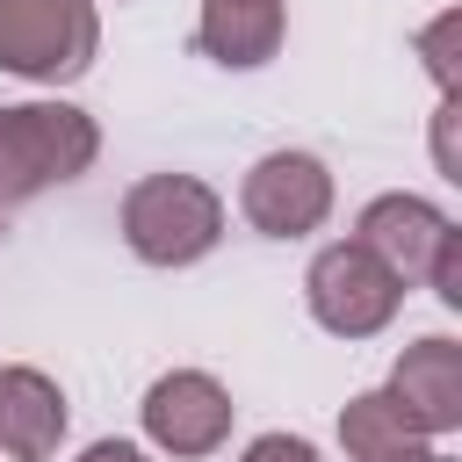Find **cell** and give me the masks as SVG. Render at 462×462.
Segmentation results:
<instances>
[{
	"instance_id": "cell-1",
	"label": "cell",
	"mask_w": 462,
	"mask_h": 462,
	"mask_svg": "<svg viewBox=\"0 0 462 462\" xmlns=\"http://www.w3.org/2000/svg\"><path fill=\"white\" fill-rule=\"evenodd\" d=\"M101 159V123L72 101H0V209L79 180Z\"/></svg>"
},
{
	"instance_id": "cell-2",
	"label": "cell",
	"mask_w": 462,
	"mask_h": 462,
	"mask_svg": "<svg viewBox=\"0 0 462 462\" xmlns=\"http://www.w3.org/2000/svg\"><path fill=\"white\" fill-rule=\"evenodd\" d=\"M224 238V195L195 173H144L123 195V245L144 267H195Z\"/></svg>"
},
{
	"instance_id": "cell-3",
	"label": "cell",
	"mask_w": 462,
	"mask_h": 462,
	"mask_svg": "<svg viewBox=\"0 0 462 462\" xmlns=\"http://www.w3.org/2000/svg\"><path fill=\"white\" fill-rule=\"evenodd\" d=\"M101 14L94 0H0V72L65 87L94 65Z\"/></svg>"
},
{
	"instance_id": "cell-4",
	"label": "cell",
	"mask_w": 462,
	"mask_h": 462,
	"mask_svg": "<svg viewBox=\"0 0 462 462\" xmlns=\"http://www.w3.org/2000/svg\"><path fill=\"white\" fill-rule=\"evenodd\" d=\"M303 303H310V318H318L332 339H375V332L404 310V282H397L368 245L339 238V245H325V253L310 260Z\"/></svg>"
},
{
	"instance_id": "cell-5",
	"label": "cell",
	"mask_w": 462,
	"mask_h": 462,
	"mask_svg": "<svg viewBox=\"0 0 462 462\" xmlns=\"http://www.w3.org/2000/svg\"><path fill=\"white\" fill-rule=\"evenodd\" d=\"M231 390L209 375V368H166L152 390H144V404H137V419H144V440L159 448V455H173V462H202V455H217L224 440H231Z\"/></svg>"
},
{
	"instance_id": "cell-6",
	"label": "cell",
	"mask_w": 462,
	"mask_h": 462,
	"mask_svg": "<svg viewBox=\"0 0 462 462\" xmlns=\"http://www.w3.org/2000/svg\"><path fill=\"white\" fill-rule=\"evenodd\" d=\"M238 209L260 238H310L332 217V173L310 152H267L238 180Z\"/></svg>"
},
{
	"instance_id": "cell-7",
	"label": "cell",
	"mask_w": 462,
	"mask_h": 462,
	"mask_svg": "<svg viewBox=\"0 0 462 462\" xmlns=\"http://www.w3.org/2000/svg\"><path fill=\"white\" fill-rule=\"evenodd\" d=\"M455 231V217L440 209V202H426V195H375L361 217H354V245H368L404 289H419L426 282V267H433V253H440V238Z\"/></svg>"
},
{
	"instance_id": "cell-8",
	"label": "cell",
	"mask_w": 462,
	"mask_h": 462,
	"mask_svg": "<svg viewBox=\"0 0 462 462\" xmlns=\"http://www.w3.org/2000/svg\"><path fill=\"white\" fill-rule=\"evenodd\" d=\"M383 390L404 404V419H411L426 440L455 433V426H462V346H455L448 332L411 339V346L397 354V368H390Z\"/></svg>"
},
{
	"instance_id": "cell-9",
	"label": "cell",
	"mask_w": 462,
	"mask_h": 462,
	"mask_svg": "<svg viewBox=\"0 0 462 462\" xmlns=\"http://www.w3.org/2000/svg\"><path fill=\"white\" fill-rule=\"evenodd\" d=\"M65 390L29 368V361H7L0 368V455L7 462H51L58 440H65Z\"/></svg>"
},
{
	"instance_id": "cell-10",
	"label": "cell",
	"mask_w": 462,
	"mask_h": 462,
	"mask_svg": "<svg viewBox=\"0 0 462 462\" xmlns=\"http://www.w3.org/2000/svg\"><path fill=\"white\" fill-rule=\"evenodd\" d=\"M289 36V7L282 0H202L195 22V51L224 72H260Z\"/></svg>"
},
{
	"instance_id": "cell-11",
	"label": "cell",
	"mask_w": 462,
	"mask_h": 462,
	"mask_svg": "<svg viewBox=\"0 0 462 462\" xmlns=\"http://www.w3.org/2000/svg\"><path fill=\"white\" fill-rule=\"evenodd\" d=\"M426 433L404 419V404L390 390H361V397L339 404V448H346V462H397Z\"/></svg>"
},
{
	"instance_id": "cell-12",
	"label": "cell",
	"mask_w": 462,
	"mask_h": 462,
	"mask_svg": "<svg viewBox=\"0 0 462 462\" xmlns=\"http://www.w3.org/2000/svg\"><path fill=\"white\" fill-rule=\"evenodd\" d=\"M455 43H462V7H448L440 22H426V29H419V58H426V72H433L440 101H455V94H462V58H455Z\"/></svg>"
},
{
	"instance_id": "cell-13",
	"label": "cell",
	"mask_w": 462,
	"mask_h": 462,
	"mask_svg": "<svg viewBox=\"0 0 462 462\" xmlns=\"http://www.w3.org/2000/svg\"><path fill=\"white\" fill-rule=\"evenodd\" d=\"M426 289H433L448 310H462V231L440 238V253H433V267H426Z\"/></svg>"
},
{
	"instance_id": "cell-14",
	"label": "cell",
	"mask_w": 462,
	"mask_h": 462,
	"mask_svg": "<svg viewBox=\"0 0 462 462\" xmlns=\"http://www.w3.org/2000/svg\"><path fill=\"white\" fill-rule=\"evenodd\" d=\"M238 462H325V455L310 440H296V433H260V440H245Z\"/></svg>"
},
{
	"instance_id": "cell-15",
	"label": "cell",
	"mask_w": 462,
	"mask_h": 462,
	"mask_svg": "<svg viewBox=\"0 0 462 462\" xmlns=\"http://www.w3.org/2000/svg\"><path fill=\"white\" fill-rule=\"evenodd\" d=\"M79 462H152L137 440H94V448H79Z\"/></svg>"
},
{
	"instance_id": "cell-16",
	"label": "cell",
	"mask_w": 462,
	"mask_h": 462,
	"mask_svg": "<svg viewBox=\"0 0 462 462\" xmlns=\"http://www.w3.org/2000/svg\"><path fill=\"white\" fill-rule=\"evenodd\" d=\"M397 462H455V455H440V448H426V440H419V448H404Z\"/></svg>"
}]
</instances>
